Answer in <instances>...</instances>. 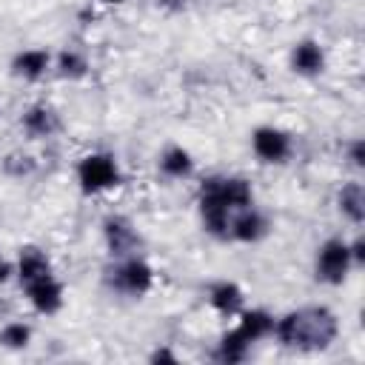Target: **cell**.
<instances>
[{"mask_svg":"<svg viewBox=\"0 0 365 365\" xmlns=\"http://www.w3.org/2000/svg\"><path fill=\"white\" fill-rule=\"evenodd\" d=\"M157 165H160V174L168 180H185L194 174V157L182 145H165Z\"/></svg>","mask_w":365,"mask_h":365,"instance_id":"obj_16","label":"cell"},{"mask_svg":"<svg viewBox=\"0 0 365 365\" xmlns=\"http://www.w3.org/2000/svg\"><path fill=\"white\" fill-rule=\"evenodd\" d=\"M31 342V325L26 322H9L0 328V345L9 351H20Z\"/></svg>","mask_w":365,"mask_h":365,"instance_id":"obj_21","label":"cell"},{"mask_svg":"<svg viewBox=\"0 0 365 365\" xmlns=\"http://www.w3.org/2000/svg\"><path fill=\"white\" fill-rule=\"evenodd\" d=\"M48 68H51V54L46 48H23L11 57V74L29 83L46 77Z\"/></svg>","mask_w":365,"mask_h":365,"instance_id":"obj_12","label":"cell"},{"mask_svg":"<svg viewBox=\"0 0 365 365\" xmlns=\"http://www.w3.org/2000/svg\"><path fill=\"white\" fill-rule=\"evenodd\" d=\"M251 151L257 154L259 163H268V165H279L291 157L294 151V140L285 128L279 125H257L251 131Z\"/></svg>","mask_w":365,"mask_h":365,"instance_id":"obj_6","label":"cell"},{"mask_svg":"<svg viewBox=\"0 0 365 365\" xmlns=\"http://www.w3.org/2000/svg\"><path fill=\"white\" fill-rule=\"evenodd\" d=\"M34 168H37V163H34L31 154L14 151V154H6V160H3V171H6L9 177H29Z\"/></svg>","mask_w":365,"mask_h":365,"instance_id":"obj_22","label":"cell"},{"mask_svg":"<svg viewBox=\"0 0 365 365\" xmlns=\"http://www.w3.org/2000/svg\"><path fill=\"white\" fill-rule=\"evenodd\" d=\"M100 3H106V6H123L125 0H100Z\"/></svg>","mask_w":365,"mask_h":365,"instance_id":"obj_27","label":"cell"},{"mask_svg":"<svg viewBox=\"0 0 365 365\" xmlns=\"http://www.w3.org/2000/svg\"><path fill=\"white\" fill-rule=\"evenodd\" d=\"M242 302H245V294L237 282L231 279H220L208 288V305L220 314V317H237L242 311Z\"/></svg>","mask_w":365,"mask_h":365,"instance_id":"obj_14","label":"cell"},{"mask_svg":"<svg viewBox=\"0 0 365 365\" xmlns=\"http://www.w3.org/2000/svg\"><path fill=\"white\" fill-rule=\"evenodd\" d=\"M265 234H268V220L259 208L248 205V208H240V211L231 214V222H228V237L231 240L254 245V242L265 240Z\"/></svg>","mask_w":365,"mask_h":365,"instance_id":"obj_9","label":"cell"},{"mask_svg":"<svg viewBox=\"0 0 365 365\" xmlns=\"http://www.w3.org/2000/svg\"><path fill=\"white\" fill-rule=\"evenodd\" d=\"M354 268V259H351V248H348V240L342 237H328L319 248H317V259H314V274L319 282L325 285H342L348 279Z\"/></svg>","mask_w":365,"mask_h":365,"instance_id":"obj_4","label":"cell"},{"mask_svg":"<svg viewBox=\"0 0 365 365\" xmlns=\"http://www.w3.org/2000/svg\"><path fill=\"white\" fill-rule=\"evenodd\" d=\"M237 331L248 339V342H259L265 336L274 334V317L262 308H251V311H240V322Z\"/></svg>","mask_w":365,"mask_h":365,"instance_id":"obj_17","label":"cell"},{"mask_svg":"<svg viewBox=\"0 0 365 365\" xmlns=\"http://www.w3.org/2000/svg\"><path fill=\"white\" fill-rule=\"evenodd\" d=\"M103 240H106V248L114 259L131 257L140 248V234H137L134 222L123 214H108L103 220Z\"/></svg>","mask_w":365,"mask_h":365,"instance_id":"obj_7","label":"cell"},{"mask_svg":"<svg viewBox=\"0 0 365 365\" xmlns=\"http://www.w3.org/2000/svg\"><path fill=\"white\" fill-rule=\"evenodd\" d=\"M348 248H351V259H354V268L365 265V240H362V237H354V240L348 242Z\"/></svg>","mask_w":365,"mask_h":365,"instance_id":"obj_24","label":"cell"},{"mask_svg":"<svg viewBox=\"0 0 365 365\" xmlns=\"http://www.w3.org/2000/svg\"><path fill=\"white\" fill-rule=\"evenodd\" d=\"M279 345L294 351H325L339 336V319L325 305H308L274 319Z\"/></svg>","mask_w":365,"mask_h":365,"instance_id":"obj_1","label":"cell"},{"mask_svg":"<svg viewBox=\"0 0 365 365\" xmlns=\"http://www.w3.org/2000/svg\"><path fill=\"white\" fill-rule=\"evenodd\" d=\"M20 125L31 140H43V137H51L60 128V114L48 103H31L20 114Z\"/></svg>","mask_w":365,"mask_h":365,"instance_id":"obj_10","label":"cell"},{"mask_svg":"<svg viewBox=\"0 0 365 365\" xmlns=\"http://www.w3.org/2000/svg\"><path fill=\"white\" fill-rule=\"evenodd\" d=\"M336 208L351 225H362L365 222V185L359 180L342 182V188L336 191Z\"/></svg>","mask_w":365,"mask_h":365,"instance_id":"obj_15","label":"cell"},{"mask_svg":"<svg viewBox=\"0 0 365 365\" xmlns=\"http://www.w3.org/2000/svg\"><path fill=\"white\" fill-rule=\"evenodd\" d=\"M151 362H177V356H174L168 348H157V351L151 354Z\"/></svg>","mask_w":365,"mask_h":365,"instance_id":"obj_25","label":"cell"},{"mask_svg":"<svg viewBox=\"0 0 365 365\" xmlns=\"http://www.w3.org/2000/svg\"><path fill=\"white\" fill-rule=\"evenodd\" d=\"M11 274H14L11 262H9V259H6L3 254H0V282H9V277H11Z\"/></svg>","mask_w":365,"mask_h":365,"instance_id":"obj_26","label":"cell"},{"mask_svg":"<svg viewBox=\"0 0 365 365\" xmlns=\"http://www.w3.org/2000/svg\"><path fill=\"white\" fill-rule=\"evenodd\" d=\"M197 208H200L202 228H205L211 237H217V240H228V222H231L234 208H231L228 200H225L222 177H220V174L205 177V180L200 182V191H197Z\"/></svg>","mask_w":365,"mask_h":365,"instance_id":"obj_3","label":"cell"},{"mask_svg":"<svg viewBox=\"0 0 365 365\" xmlns=\"http://www.w3.org/2000/svg\"><path fill=\"white\" fill-rule=\"evenodd\" d=\"M222 191H225V200H228V205H231L234 211L254 205V188H251V182H248L245 177L225 174V177H222Z\"/></svg>","mask_w":365,"mask_h":365,"instance_id":"obj_20","label":"cell"},{"mask_svg":"<svg viewBox=\"0 0 365 365\" xmlns=\"http://www.w3.org/2000/svg\"><path fill=\"white\" fill-rule=\"evenodd\" d=\"M123 182V171L114 154L108 151H91L86 157H80L77 163V185L86 197H97L106 194L111 188H117Z\"/></svg>","mask_w":365,"mask_h":365,"instance_id":"obj_2","label":"cell"},{"mask_svg":"<svg viewBox=\"0 0 365 365\" xmlns=\"http://www.w3.org/2000/svg\"><path fill=\"white\" fill-rule=\"evenodd\" d=\"M108 285L120 294H128V297H143L154 288V268L131 254V257H120L111 268H108Z\"/></svg>","mask_w":365,"mask_h":365,"instance_id":"obj_5","label":"cell"},{"mask_svg":"<svg viewBox=\"0 0 365 365\" xmlns=\"http://www.w3.org/2000/svg\"><path fill=\"white\" fill-rule=\"evenodd\" d=\"M345 157H348V163H351L356 171L365 168V143H362V137H354V140L345 145Z\"/></svg>","mask_w":365,"mask_h":365,"instance_id":"obj_23","label":"cell"},{"mask_svg":"<svg viewBox=\"0 0 365 365\" xmlns=\"http://www.w3.org/2000/svg\"><path fill=\"white\" fill-rule=\"evenodd\" d=\"M23 288H26L29 305H31L37 314H46V317L57 314V311L63 308V302H66L63 285H60V279H57L54 274L40 277V279H34V282H26Z\"/></svg>","mask_w":365,"mask_h":365,"instance_id":"obj_8","label":"cell"},{"mask_svg":"<svg viewBox=\"0 0 365 365\" xmlns=\"http://www.w3.org/2000/svg\"><path fill=\"white\" fill-rule=\"evenodd\" d=\"M48 274H54V268H51V259H48V254L43 251V248H37V245H23L20 251H17V279L26 285V282H34V279H40V277H48Z\"/></svg>","mask_w":365,"mask_h":365,"instance_id":"obj_13","label":"cell"},{"mask_svg":"<svg viewBox=\"0 0 365 365\" xmlns=\"http://www.w3.org/2000/svg\"><path fill=\"white\" fill-rule=\"evenodd\" d=\"M288 63H291V71L294 74H299V77H317L325 68V48L317 40H299L291 48Z\"/></svg>","mask_w":365,"mask_h":365,"instance_id":"obj_11","label":"cell"},{"mask_svg":"<svg viewBox=\"0 0 365 365\" xmlns=\"http://www.w3.org/2000/svg\"><path fill=\"white\" fill-rule=\"evenodd\" d=\"M248 348H251V342L237 331V328H231V331H225L222 336H220V345H217V359L220 362H228V365H234V362H242L245 356H248Z\"/></svg>","mask_w":365,"mask_h":365,"instance_id":"obj_18","label":"cell"},{"mask_svg":"<svg viewBox=\"0 0 365 365\" xmlns=\"http://www.w3.org/2000/svg\"><path fill=\"white\" fill-rule=\"evenodd\" d=\"M54 68H57V74H60L63 80H83L91 66H88V57H86L83 51H77V48H63V51L57 54V60H54Z\"/></svg>","mask_w":365,"mask_h":365,"instance_id":"obj_19","label":"cell"}]
</instances>
